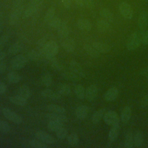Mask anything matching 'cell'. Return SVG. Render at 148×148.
Wrapping results in <instances>:
<instances>
[{
	"instance_id": "obj_1",
	"label": "cell",
	"mask_w": 148,
	"mask_h": 148,
	"mask_svg": "<svg viewBox=\"0 0 148 148\" xmlns=\"http://www.w3.org/2000/svg\"><path fill=\"white\" fill-rule=\"evenodd\" d=\"M143 31H138L133 32L128 37L127 41L126 47L130 50H134L138 49L142 43V36Z\"/></svg>"
},
{
	"instance_id": "obj_2",
	"label": "cell",
	"mask_w": 148,
	"mask_h": 148,
	"mask_svg": "<svg viewBox=\"0 0 148 148\" xmlns=\"http://www.w3.org/2000/svg\"><path fill=\"white\" fill-rule=\"evenodd\" d=\"M24 6L13 5L9 17V23L11 25H16L19 21L24 11Z\"/></svg>"
},
{
	"instance_id": "obj_3",
	"label": "cell",
	"mask_w": 148,
	"mask_h": 148,
	"mask_svg": "<svg viewBox=\"0 0 148 148\" xmlns=\"http://www.w3.org/2000/svg\"><path fill=\"white\" fill-rule=\"evenodd\" d=\"M27 63V58L23 54H17L10 61V66L14 70H20L24 68Z\"/></svg>"
},
{
	"instance_id": "obj_4",
	"label": "cell",
	"mask_w": 148,
	"mask_h": 148,
	"mask_svg": "<svg viewBox=\"0 0 148 148\" xmlns=\"http://www.w3.org/2000/svg\"><path fill=\"white\" fill-rule=\"evenodd\" d=\"M2 112L6 119L15 124H20L23 122V118L21 116L8 108H3Z\"/></svg>"
},
{
	"instance_id": "obj_5",
	"label": "cell",
	"mask_w": 148,
	"mask_h": 148,
	"mask_svg": "<svg viewBox=\"0 0 148 148\" xmlns=\"http://www.w3.org/2000/svg\"><path fill=\"white\" fill-rule=\"evenodd\" d=\"M103 120L107 125L113 126L119 124L120 119L116 112L109 110L105 113L103 117Z\"/></svg>"
},
{
	"instance_id": "obj_6",
	"label": "cell",
	"mask_w": 148,
	"mask_h": 148,
	"mask_svg": "<svg viewBox=\"0 0 148 148\" xmlns=\"http://www.w3.org/2000/svg\"><path fill=\"white\" fill-rule=\"evenodd\" d=\"M35 137L39 140L46 143L47 145H52L56 143V139L46 131L43 130H39L35 134Z\"/></svg>"
},
{
	"instance_id": "obj_7",
	"label": "cell",
	"mask_w": 148,
	"mask_h": 148,
	"mask_svg": "<svg viewBox=\"0 0 148 148\" xmlns=\"http://www.w3.org/2000/svg\"><path fill=\"white\" fill-rule=\"evenodd\" d=\"M119 9L121 16L126 19H131L133 16V10L131 6L127 2H123L120 3Z\"/></svg>"
},
{
	"instance_id": "obj_8",
	"label": "cell",
	"mask_w": 148,
	"mask_h": 148,
	"mask_svg": "<svg viewBox=\"0 0 148 148\" xmlns=\"http://www.w3.org/2000/svg\"><path fill=\"white\" fill-rule=\"evenodd\" d=\"M69 68L70 70L76 73L81 78H84L86 77V72L80 65V64L76 61L73 60L69 62Z\"/></svg>"
},
{
	"instance_id": "obj_9",
	"label": "cell",
	"mask_w": 148,
	"mask_h": 148,
	"mask_svg": "<svg viewBox=\"0 0 148 148\" xmlns=\"http://www.w3.org/2000/svg\"><path fill=\"white\" fill-rule=\"evenodd\" d=\"M98 93V87L95 84H91L86 89L85 98L90 102L92 101L97 98Z\"/></svg>"
},
{
	"instance_id": "obj_10",
	"label": "cell",
	"mask_w": 148,
	"mask_h": 148,
	"mask_svg": "<svg viewBox=\"0 0 148 148\" xmlns=\"http://www.w3.org/2000/svg\"><path fill=\"white\" fill-rule=\"evenodd\" d=\"M58 52V46L57 43L53 40L47 41L45 49V52L43 56L45 54H51L56 56ZM42 56V57H43Z\"/></svg>"
},
{
	"instance_id": "obj_11",
	"label": "cell",
	"mask_w": 148,
	"mask_h": 148,
	"mask_svg": "<svg viewBox=\"0 0 148 148\" xmlns=\"http://www.w3.org/2000/svg\"><path fill=\"white\" fill-rule=\"evenodd\" d=\"M148 25V13L147 11H142L140 13L138 20V25L140 31H145Z\"/></svg>"
},
{
	"instance_id": "obj_12",
	"label": "cell",
	"mask_w": 148,
	"mask_h": 148,
	"mask_svg": "<svg viewBox=\"0 0 148 148\" xmlns=\"http://www.w3.org/2000/svg\"><path fill=\"white\" fill-rule=\"evenodd\" d=\"M61 45L63 49L68 53L73 52L76 48L75 40L72 38L69 37L62 39Z\"/></svg>"
},
{
	"instance_id": "obj_13",
	"label": "cell",
	"mask_w": 148,
	"mask_h": 148,
	"mask_svg": "<svg viewBox=\"0 0 148 148\" xmlns=\"http://www.w3.org/2000/svg\"><path fill=\"white\" fill-rule=\"evenodd\" d=\"M119 95V90L116 87L109 88L103 94V99L108 102H111L117 98Z\"/></svg>"
},
{
	"instance_id": "obj_14",
	"label": "cell",
	"mask_w": 148,
	"mask_h": 148,
	"mask_svg": "<svg viewBox=\"0 0 148 148\" xmlns=\"http://www.w3.org/2000/svg\"><path fill=\"white\" fill-rule=\"evenodd\" d=\"M40 94L43 97L50 99L51 100H58L61 98V95L57 91L55 92L49 88L43 90L41 91Z\"/></svg>"
},
{
	"instance_id": "obj_15",
	"label": "cell",
	"mask_w": 148,
	"mask_h": 148,
	"mask_svg": "<svg viewBox=\"0 0 148 148\" xmlns=\"http://www.w3.org/2000/svg\"><path fill=\"white\" fill-rule=\"evenodd\" d=\"M57 30L58 32V35L61 39H64L68 37L69 34V28L67 23L65 21H62L60 27Z\"/></svg>"
},
{
	"instance_id": "obj_16",
	"label": "cell",
	"mask_w": 148,
	"mask_h": 148,
	"mask_svg": "<svg viewBox=\"0 0 148 148\" xmlns=\"http://www.w3.org/2000/svg\"><path fill=\"white\" fill-rule=\"evenodd\" d=\"M45 117L49 120H55L61 123H66L68 121L67 117L62 113H49L46 114Z\"/></svg>"
},
{
	"instance_id": "obj_17",
	"label": "cell",
	"mask_w": 148,
	"mask_h": 148,
	"mask_svg": "<svg viewBox=\"0 0 148 148\" xmlns=\"http://www.w3.org/2000/svg\"><path fill=\"white\" fill-rule=\"evenodd\" d=\"M61 76L62 77L68 81L76 82L80 80L81 77L76 73L71 71H63L61 72Z\"/></svg>"
},
{
	"instance_id": "obj_18",
	"label": "cell",
	"mask_w": 148,
	"mask_h": 148,
	"mask_svg": "<svg viewBox=\"0 0 148 148\" xmlns=\"http://www.w3.org/2000/svg\"><path fill=\"white\" fill-rule=\"evenodd\" d=\"M89 108L85 105H82L77 107L75 110V116L80 120L84 119L88 115Z\"/></svg>"
},
{
	"instance_id": "obj_19",
	"label": "cell",
	"mask_w": 148,
	"mask_h": 148,
	"mask_svg": "<svg viewBox=\"0 0 148 148\" xmlns=\"http://www.w3.org/2000/svg\"><path fill=\"white\" fill-rule=\"evenodd\" d=\"M92 46L100 53H108L111 50L110 45L101 42H94L92 43Z\"/></svg>"
},
{
	"instance_id": "obj_20",
	"label": "cell",
	"mask_w": 148,
	"mask_h": 148,
	"mask_svg": "<svg viewBox=\"0 0 148 148\" xmlns=\"http://www.w3.org/2000/svg\"><path fill=\"white\" fill-rule=\"evenodd\" d=\"M76 25L78 28L83 31H90L92 28L91 22L86 18L78 19L76 22Z\"/></svg>"
},
{
	"instance_id": "obj_21",
	"label": "cell",
	"mask_w": 148,
	"mask_h": 148,
	"mask_svg": "<svg viewBox=\"0 0 148 148\" xmlns=\"http://www.w3.org/2000/svg\"><path fill=\"white\" fill-rule=\"evenodd\" d=\"M39 6L29 3V5L27 6V8L23 11L22 16L23 18H28L34 14H35L38 10Z\"/></svg>"
},
{
	"instance_id": "obj_22",
	"label": "cell",
	"mask_w": 148,
	"mask_h": 148,
	"mask_svg": "<svg viewBox=\"0 0 148 148\" xmlns=\"http://www.w3.org/2000/svg\"><path fill=\"white\" fill-rule=\"evenodd\" d=\"M9 100L11 103L20 106H24L27 104V99L19 95L11 96L9 98Z\"/></svg>"
},
{
	"instance_id": "obj_23",
	"label": "cell",
	"mask_w": 148,
	"mask_h": 148,
	"mask_svg": "<svg viewBox=\"0 0 148 148\" xmlns=\"http://www.w3.org/2000/svg\"><path fill=\"white\" fill-rule=\"evenodd\" d=\"M131 116V109L130 106H126L123 109L121 114L120 120L124 124H127L128 123Z\"/></svg>"
},
{
	"instance_id": "obj_24",
	"label": "cell",
	"mask_w": 148,
	"mask_h": 148,
	"mask_svg": "<svg viewBox=\"0 0 148 148\" xmlns=\"http://www.w3.org/2000/svg\"><path fill=\"white\" fill-rule=\"evenodd\" d=\"M120 131V127L119 124L112 126L108 134V138L110 142H113L117 139L119 135Z\"/></svg>"
},
{
	"instance_id": "obj_25",
	"label": "cell",
	"mask_w": 148,
	"mask_h": 148,
	"mask_svg": "<svg viewBox=\"0 0 148 148\" xmlns=\"http://www.w3.org/2000/svg\"><path fill=\"white\" fill-rule=\"evenodd\" d=\"M134 145L136 147H140L143 144V136L142 132L140 130H136L133 134Z\"/></svg>"
},
{
	"instance_id": "obj_26",
	"label": "cell",
	"mask_w": 148,
	"mask_h": 148,
	"mask_svg": "<svg viewBox=\"0 0 148 148\" xmlns=\"http://www.w3.org/2000/svg\"><path fill=\"white\" fill-rule=\"evenodd\" d=\"M24 48V44L20 42L17 41L13 43L8 49V53L11 55H15L20 52Z\"/></svg>"
},
{
	"instance_id": "obj_27",
	"label": "cell",
	"mask_w": 148,
	"mask_h": 148,
	"mask_svg": "<svg viewBox=\"0 0 148 148\" xmlns=\"http://www.w3.org/2000/svg\"><path fill=\"white\" fill-rule=\"evenodd\" d=\"M83 49L86 54L92 58H97L100 56V53L92 45L89 44H84L83 45Z\"/></svg>"
},
{
	"instance_id": "obj_28",
	"label": "cell",
	"mask_w": 148,
	"mask_h": 148,
	"mask_svg": "<svg viewBox=\"0 0 148 148\" xmlns=\"http://www.w3.org/2000/svg\"><path fill=\"white\" fill-rule=\"evenodd\" d=\"M17 95H19L28 99L31 97V91L29 87L27 85L22 84L19 87L17 90Z\"/></svg>"
},
{
	"instance_id": "obj_29",
	"label": "cell",
	"mask_w": 148,
	"mask_h": 148,
	"mask_svg": "<svg viewBox=\"0 0 148 148\" xmlns=\"http://www.w3.org/2000/svg\"><path fill=\"white\" fill-rule=\"evenodd\" d=\"M8 81L12 84H16L20 82L21 80V75L16 72L11 71L9 72L6 76Z\"/></svg>"
},
{
	"instance_id": "obj_30",
	"label": "cell",
	"mask_w": 148,
	"mask_h": 148,
	"mask_svg": "<svg viewBox=\"0 0 148 148\" xmlns=\"http://www.w3.org/2000/svg\"><path fill=\"white\" fill-rule=\"evenodd\" d=\"M57 91L61 95H68L71 92V87L66 83H60L57 87Z\"/></svg>"
},
{
	"instance_id": "obj_31",
	"label": "cell",
	"mask_w": 148,
	"mask_h": 148,
	"mask_svg": "<svg viewBox=\"0 0 148 148\" xmlns=\"http://www.w3.org/2000/svg\"><path fill=\"white\" fill-rule=\"evenodd\" d=\"M106 112L105 108H101L95 112L92 117H91V121L94 124H98L102 119H103V115Z\"/></svg>"
},
{
	"instance_id": "obj_32",
	"label": "cell",
	"mask_w": 148,
	"mask_h": 148,
	"mask_svg": "<svg viewBox=\"0 0 148 148\" xmlns=\"http://www.w3.org/2000/svg\"><path fill=\"white\" fill-rule=\"evenodd\" d=\"M124 146L126 148H132L134 147L133 134L131 131H128L125 133L124 140Z\"/></svg>"
},
{
	"instance_id": "obj_33",
	"label": "cell",
	"mask_w": 148,
	"mask_h": 148,
	"mask_svg": "<svg viewBox=\"0 0 148 148\" xmlns=\"http://www.w3.org/2000/svg\"><path fill=\"white\" fill-rule=\"evenodd\" d=\"M99 14L101 17L109 22H113L114 20V16L113 13L107 8L101 9L99 10Z\"/></svg>"
},
{
	"instance_id": "obj_34",
	"label": "cell",
	"mask_w": 148,
	"mask_h": 148,
	"mask_svg": "<svg viewBox=\"0 0 148 148\" xmlns=\"http://www.w3.org/2000/svg\"><path fill=\"white\" fill-rule=\"evenodd\" d=\"M46 109L47 110L52 113H62L64 114L66 112L65 109L58 105L56 104H49L46 106Z\"/></svg>"
},
{
	"instance_id": "obj_35",
	"label": "cell",
	"mask_w": 148,
	"mask_h": 148,
	"mask_svg": "<svg viewBox=\"0 0 148 148\" xmlns=\"http://www.w3.org/2000/svg\"><path fill=\"white\" fill-rule=\"evenodd\" d=\"M74 92L76 97L79 99H83L85 98L86 90L83 86L78 84L75 86Z\"/></svg>"
},
{
	"instance_id": "obj_36",
	"label": "cell",
	"mask_w": 148,
	"mask_h": 148,
	"mask_svg": "<svg viewBox=\"0 0 148 148\" xmlns=\"http://www.w3.org/2000/svg\"><path fill=\"white\" fill-rule=\"evenodd\" d=\"M62 127H64L63 123L55 120H49L47 123V128L51 132H56L57 130Z\"/></svg>"
},
{
	"instance_id": "obj_37",
	"label": "cell",
	"mask_w": 148,
	"mask_h": 148,
	"mask_svg": "<svg viewBox=\"0 0 148 148\" xmlns=\"http://www.w3.org/2000/svg\"><path fill=\"white\" fill-rule=\"evenodd\" d=\"M97 27L101 32H106L110 29V24L104 19L99 20L97 22Z\"/></svg>"
},
{
	"instance_id": "obj_38",
	"label": "cell",
	"mask_w": 148,
	"mask_h": 148,
	"mask_svg": "<svg viewBox=\"0 0 148 148\" xmlns=\"http://www.w3.org/2000/svg\"><path fill=\"white\" fill-rule=\"evenodd\" d=\"M68 143L71 146H76L78 145L79 142V138L78 135L75 132H72L67 136Z\"/></svg>"
},
{
	"instance_id": "obj_39",
	"label": "cell",
	"mask_w": 148,
	"mask_h": 148,
	"mask_svg": "<svg viewBox=\"0 0 148 148\" xmlns=\"http://www.w3.org/2000/svg\"><path fill=\"white\" fill-rule=\"evenodd\" d=\"M41 82L46 87H49L51 85L53 82V78L49 72L44 73L41 76Z\"/></svg>"
},
{
	"instance_id": "obj_40",
	"label": "cell",
	"mask_w": 148,
	"mask_h": 148,
	"mask_svg": "<svg viewBox=\"0 0 148 148\" xmlns=\"http://www.w3.org/2000/svg\"><path fill=\"white\" fill-rule=\"evenodd\" d=\"M27 57L29 60L32 61H38L42 56L38 50L32 49L29 50L27 54Z\"/></svg>"
},
{
	"instance_id": "obj_41",
	"label": "cell",
	"mask_w": 148,
	"mask_h": 148,
	"mask_svg": "<svg viewBox=\"0 0 148 148\" xmlns=\"http://www.w3.org/2000/svg\"><path fill=\"white\" fill-rule=\"evenodd\" d=\"M29 145L31 147L34 148H46L48 147L47 145L38 139H33L29 141Z\"/></svg>"
},
{
	"instance_id": "obj_42",
	"label": "cell",
	"mask_w": 148,
	"mask_h": 148,
	"mask_svg": "<svg viewBox=\"0 0 148 148\" xmlns=\"http://www.w3.org/2000/svg\"><path fill=\"white\" fill-rule=\"evenodd\" d=\"M47 42V40L44 37L41 38L37 42V43H36L37 50L40 53L42 56H43V55L44 54L45 46H46V45Z\"/></svg>"
},
{
	"instance_id": "obj_43",
	"label": "cell",
	"mask_w": 148,
	"mask_h": 148,
	"mask_svg": "<svg viewBox=\"0 0 148 148\" xmlns=\"http://www.w3.org/2000/svg\"><path fill=\"white\" fill-rule=\"evenodd\" d=\"M55 13H56V10L54 7L49 8L45 14V16L43 18L44 21L46 23H48L55 16H54Z\"/></svg>"
},
{
	"instance_id": "obj_44",
	"label": "cell",
	"mask_w": 148,
	"mask_h": 148,
	"mask_svg": "<svg viewBox=\"0 0 148 148\" xmlns=\"http://www.w3.org/2000/svg\"><path fill=\"white\" fill-rule=\"evenodd\" d=\"M61 22H62V20L60 19V18L57 16H54L47 24L51 28L54 29H57L58 28L60 27Z\"/></svg>"
},
{
	"instance_id": "obj_45",
	"label": "cell",
	"mask_w": 148,
	"mask_h": 148,
	"mask_svg": "<svg viewBox=\"0 0 148 148\" xmlns=\"http://www.w3.org/2000/svg\"><path fill=\"white\" fill-rule=\"evenodd\" d=\"M56 135L58 139L60 140H62L67 138L68 135V132L66 129L64 127H62L56 132Z\"/></svg>"
},
{
	"instance_id": "obj_46",
	"label": "cell",
	"mask_w": 148,
	"mask_h": 148,
	"mask_svg": "<svg viewBox=\"0 0 148 148\" xmlns=\"http://www.w3.org/2000/svg\"><path fill=\"white\" fill-rule=\"evenodd\" d=\"M10 131V126L8 122L4 120L0 121V132L7 134Z\"/></svg>"
},
{
	"instance_id": "obj_47",
	"label": "cell",
	"mask_w": 148,
	"mask_h": 148,
	"mask_svg": "<svg viewBox=\"0 0 148 148\" xmlns=\"http://www.w3.org/2000/svg\"><path fill=\"white\" fill-rule=\"evenodd\" d=\"M9 35L3 34L0 36V51H1L6 45L9 40Z\"/></svg>"
},
{
	"instance_id": "obj_48",
	"label": "cell",
	"mask_w": 148,
	"mask_h": 148,
	"mask_svg": "<svg viewBox=\"0 0 148 148\" xmlns=\"http://www.w3.org/2000/svg\"><path fill=\"white\" fill-rule=\"evenodd\" d=\"M51 66L55 70L57 71H63L64 69V65L60 62L58 60H56L55 61L51 62L50 64Z\"/></svg>"
},
{
	"instance_id": "obj_49",
	"label": "cell",
	"mask_w": 148,
	"mask_h": 148,
	"mask_svg": "<svg viewBox=\"0 0 148 148\" xmlns=\"http://www.w3.org/2000/svg\"><path fill=\"white\" fill-rule=\"evenodd\" d=\"M83 6L88 9H92L94 7V2L93 0H83Z\"/></svg>"
},
{
	"instance_id": "obj_50",
	"label": "cell",
	"mask_w": 148,
	"mask_h": 148,
	"mask_svg": "<svg viewBox=\"0 0 148 148\" xmlns=\"http://www.w3.org/2000/svg\"><path fill=\"white\" fill-rule=\"evenodd\" d=\"M142 43L145 45H148V29L143 31L142 36Z\"/></svg>"
},
{
	"instance_id": "obj_51",
	"label": "cell",
	"mask_w": 148,
	"mask_h": 148,
	"mask_svg": "<svg viewBox=\"0 0 148 148\" xmlns=\"http://www.w3.org/2000/svg\"><path fill=\"white\" fill-rule=\"evenodd\" d=\"M140 105L143 108H148V95H145L140 101Z\"/></svg>"
},
{
	"instance_id": "obj_52",
	"label": "cell",
	"mask_w": 148,
	"mask_h": 148,
	"mask_svg": "<svg viewBox=\"0 0 148 148\" xmlns=\"http://www.w3.org/2000/svg\"><path fill=\"white\" fill-rule=\"evenodd\" d=\"M7 90V86L6 84L0 81V95L3 94Z\"/></svg>"
},
{
	"instance_id": "obj_53",
	"label": "cell",
	"mask_w": 148,
	"mask_h": 148,
	"mask_svg": "<svg viewBox=\"0 0 148 148\" xmlns=\"http://www.w3.org/2000/svg\"><path fill=\"white\" fill-rule=\"evenodd\" d=\"M64 7L66 9H69L71 6V0H60Z\"/></svg>"
},
{
	"instance_id": "obj_54",
	"label": "cell",
	"mask_w": 148,
	"mask_h": 148,
	"mask_svg": "<svg viewBox=\"0 0 148 148\" xmlns=\"http://www.w3.org/2000/svg\"><path fill=\"white\" fill-rule=\"evenodd\" d=\"M4 14L2 12H0V33L2 31L3 27V24H4Z\"/></svg>"
},
{
	"instance_id": "obj_55",
	"label": "cell",
	"mask_w": 148,
	"mask_h": 148,
	"mask_svg": "<svg viewBox=\"0 0 148 148\" xmlns=\"http://www.w3.org/2000/svg\"><path fill=\"white\" fill-rule=\"evenodd\" d=\"M6 68H7V66L5 62H3V61H1L0 62V74L3 73L6 71Z\"/></svg>"
},
{
	"instance_id": "obj_56",
	"label": "cell",
	"mask_w": 148,
	"mask_h": 148,
	"mask_svg": "<svg viewBox=\"0 0 148 148\" xmlns=\"http://www.w3.org/2000/svg\"><path fill=\"white\" fill-rule=\"evenodd\" d=\"M140 74L142 76H143V77H146L147 79H148V66L142 69L140 72Z\"/></svg>"
},
{
	"instance_id": "obj_57",
	"label": "cell",
	"mask_w": 148,
	"mask_h": 148,
	"mask_svg": "<svg viewBox=\"0 0 148 148\" xmlns=\"http://www.w3.org/2000/svg\"><path fill=\"white\" fill-rule=\"evenodd\" d=\"M43 1L44 0H30V3L39 7L43 3Z\"/></svg>"
},
{
	"instance_id": "obj_58",
	"label": "cell",
	"mask_w": 148,
	"mask_h": 148,
	"mask_svg": "<svg viewBox=\"0 0 148 148\" xmlns=\"http://www.w3.org/2000/svg\"><path fill=\"white\" fill-rule=\"evenodd\" d=\"M25 0H14L13 5H17V6H21L23 5V3Z\"/></svg>"
},
{
	"instance_id": "obj_59",
	"label": "cell",
	"mask_w": 148,
	"mask_h": 148,
	"mask_svg": "<svg viewBox=\"0 0 148 148\" xmlns=\"http://www.w3.org/2000/svg\"><path fill=\"white\" fill-rule=\"evenodd\" d=\"M6 54L3 51H0V62L2 61L6 57Z\"/></svg>"
},
{
	"instance_id": "obj_60",
	"label": "cell",
	"mask_w": 148,
	"mask_h": 148,
	"mask_svg": "<svg viewBox=\"0 0 148 148\" xmlns=\"http://www.w3.org/2000/svg\"><path fill=\"white\" fill-rule=\"evenodd\" d=\"M76 5L79 7H84L83 0H74Z\"/></svg>"
},
{
	"instance_id": "obj_61",
	"label": "cell",
	"mask_w": 148,
	"mask_h": 148,
	"mask_svg": "<svg viewBox=\"0 0 148 148\" xmlns=\"http://www.w3.org/2000/svg\"><path fill=\"white\" fill-rule=\"evenodd\" d=\"M140 1H142V2H147L148 0H139Z\"/></svg>"
},
{
	"instance_id": "obj_62",
	"label": "cell",
	"mask_w": 148,
	"mask_h": 148,
	"mask_svg": "<svg viewBox=\"0 0 148 148\" xmlns=\"http://www.w3.org/2000/svg\"><path fill=\"white\" fill-rule=\"evenodd\" d=\"M147 13H148V9H147Z\"/></svg>"
}]
</instances>
